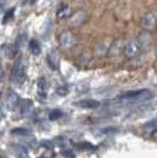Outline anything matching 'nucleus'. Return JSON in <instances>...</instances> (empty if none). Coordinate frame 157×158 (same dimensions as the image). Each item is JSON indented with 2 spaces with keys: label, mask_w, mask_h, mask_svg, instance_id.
Returning a JSON list of instances; mask_svg holds the SVG:
<instances>
[{
  "label": "nucleus",
  "mask_w": 157,
  "mask_h": 158,
  "mask_svg": "<svg viewBox=\"0 0 157 158\" xmlns=\"http://www.w3.org/2000/svg\"><path fill=\"white\" fill-rule=\"evenodd\" d=\"M11 77H12V80L14 83L19 84V85H21L25 81V79H26V69H25V65H24L21 59H18L14 63L13 67H12V72H11Z\"/></svg>",
  "instance_id": "nucleus-1"
},
{
  "label": "nucleus",
  "mask_w": 157,
  "mask_h": 158,
  "mask_svg": "<svg viewBox=\"0 0 157 158\" xmlns=\"http://www.w3.org/2000/svg\"><path fill=\"white\" fill-rule=\"evenodd\" d=\"M150 96L151 93L149 90H136V91H128L122 93L119 98L128 102H142L144 99H148Z\"/></svg>",
  "instance_id": "nucleus-2"
},
{
  "label": "nucleus",
  "mask_w": 157,
  "mask_h": 158,
  "mask_svg": "<svg viewBox=\"0 0 157 158\" xmlns=\"http://www.w3.org/2000/svg\"><path fill=\"white\" fill-rule=\"evenodd\" d=\"M58 41L60 47H63L65 50H70V48H72L76 45L77 39H76L73 33H71L70 31H64V32H62L59 34Z\"/></svg>",
  "instance_id": "nucleus-3"
},
{
  "label": "nucleus",
  "mask_w": 157,
  "mask_h": 158,
  "mask_svg": "<svg viewBox=\"0 0 157 158\" xmlns=\"http://www.w3.org/2000/svg\"><path fill=\"white\" fill-rule=\"evenodd\" d=\"M141 44L137 40H130L128 41L124 45V48H123V52H124L125 57L128 58H135L137 56L139 51H141Z\"/></svg>",
  "instance_id": "nucleus-4"
},
{
  "label": "nucleus",
  "mask_w": 157,
  "mask_h": 158,
  "mask_svg": "<svg viewBox=\"0 0 157 158\" xmlns=\"http://www.w3.org/2000/svg\"><path fill=\"white\" fill-rule=\"evenodd\" d=\"M141 24L145 31H151L154 30L155 27L157 26V19L155 17V14L151 13V12H148L145 13L142 17V20H141Z\"/></svg>",
  "instance_id": "nucleus-5"
},
{
  "label": "nucleus",
  "mask_w": 157,
  "mask_h": 158,
  "mask_svg": "<svg viewBox=\"0 0 157 158\" xmlns=\"http://www.w3.org/2000/svg\"><path fill=\"white\" fill-rule=\"evenodd\" d=\"M6 104L8 110H14L19 104V96L14 91H8L6 98Z\"/></svg>",
  "instance_id": "nucleus-6"
},
{
  "label": "nucleus",
  "mask_w": 157,
  "mask_h": 158,
  "mask_svg": "<svg viewBox=\"0 0 157 158\" xmlns=\"http://www.w3.org/2000/svg\"><path fill=\"white\" fill-rule=\"evenodd\" d=\"M74 105L79 106L82 109H95V107H98L100 105V103L98 100H95V99H84V100L74 103Z\"/></svg>",
  "instance_id": "nucleus-7"
},
{
  "label": "nucleus",
  "mask_w": 157,
  "mask_h": 158,
  "mask_svg": "<svg viewBox=\"0 0 157 158\" xmlns=\"http://www.w3.org/2000/svg\"><path fill=\"white\" fill-rule=\"evenodd\" d=\"M33 111V103L32 100H24L20 106V113L23 117H28L32 114Z\"/></svg>",
  "instance_id": "nucleus-8"
},
{
  "label": "nucleus",
  "mask_w": 157,
  "mask_h": 158,
  "mask_svg": "<svg viewBox=\"0 0 157 158\" xmlns=\"http://www.w3.org/2000/svg\"><path fill=\"white\" fill-rule=\"evenodd\" d=\"M46 61H47V64L52 69V70H57L59 66V57L57 52L56 51H52V52H50L47 54V57H46Z\"/></svg>",
  "instance_id": "nucleus-9"
},
{
  "label": "nucleus",
  "mask_w": 157,
  "mask_h": 158,
  "mask_svg": "<svg viewBox=\"0 0 157 158\" xmlns=\"http://www.w3.org/2000/svg\"><path fill=\"white\" fill-rule=\"evenodd\" d=\"M11 151L13 152L14 156L19 158H27V150L23 145H13L11 148Z\"/></svg>",
  "instance_id": "nucleus-10"
},
{
  "label": "nucleus",
  "mask_w": 157,
  "mask_h": 158,
  "mask_svg": "<svg viewBox=\"0 0 157 158\" xmlns=\"http://www.w3.org/2000/svg\"><path fill=\"white\" fill-rule=\"evenodd\" d=\"M28 48H30L31 53L34 54V56H38V54H40V52H41V45H40V43L37 39L30 40V43H28Z\"/></svg>",
  "instance_id": "nucleus-11"
},
{
  "label": "nucleus",
  "mask_w": 157,
  "mask_h": 158,
  "mask_svg": "<svg viewBox=\"0 0 157 158\" xmlns=\"http://www.w3.org/2000/svg\"><path fill=\"white\" fill-rule=\"evenodd\" d=\"M85 18H86V14L84 12H78V13H76L72 17L70 23H71L72 26H78V25L83 24L85 21Z\"/></svg>",
  "instance_id": "nucleus-12"
},
{
  "label": "nucleus",
  "mask_w": 157,
  "mask_h": 158,
  "mask_svg": "<svg viewBox=\"0 0 157 158\" xmlns=\"http://www.w3.org/2000/svg\"><path fill=\"white\" fill-rule=\"evenodd\" d=\"M37 89H38V93L44 96L46 93V89H47V81L44 77H40L37 81Z\"/></svg>",
  "instance_id": "nucleus-13"
},
{
  "label": "nucleus",
  "mask_w": 157,
  "mask_h": 158,
  "mask_svg": "<svg viewBox=\"0 0 157 158\" xmlns=\"http://www.w3.org/2000/svg\"><path fill=\"white\" fill-rule=\"evenodd\" d=\"M109 48H110L109 43H106V41H100L98 45L96 46V53H97L98 56H103V54H105V53L109 51Z\"/></svg>",
  "instance_id": "nucleus-14"
},
{
  "label": "nucleus",
  "mask_w": 157,
  "mask_h": 158,
  "mask_svg": "<svg viewBox=\"0 0 157 158\" xmlns=\"http://www.w3.org/2000/svg\"><path fill=\"white\" fill-rule=\"evenodd\" d=\"M11 133L13 136H20V137H31V132L26 130V129H23V127H19V129H13Z\"/></svg>",
  "instance_id": "nucleus-15"
},
{
  "label": "nucleus",
  "mask_w": 157,
  "mask_h": 158,
  "mask_svg": "<svg viewBox=\"0 0 157 158\" xmlns=\"http://www.w3.org/2000/svg\"><path fill=\"white\" fill-rule=\"evenodd\" d=\"M69 12H70L69 6L65 5V4H62V5L59 6L58 11H57V15H58V18H65V17H67Z\"/></svg>",
  "instance_id": "nucleus-16"
},
{
  "label": "nucleus",
  "mask_w": 157,
  "mask_h": 158,
  "mask_svg": "<svg viewBox=\"0 0 157 158\" xmlns=\"http://www.w3.org/2000/svg\"><path fill=\"white\" fill-rule=\"evenodd\" d=\"M26 40H27V34L25 32H23V33H20L19 35H18V39H17V46H18V48H20V47L23 46L25 43H26Z\"/></svg>",
  "instance_id": "nucleus-17"
},
{
  "label": "nucleus",
  "mask_w": 157,
  "mask_h": 158,
  "mask_svg": "<svg viewBox=\"0 0 157 158\" xmlns=\"http://www.w3.org/2000/svg\"><path fill=\"white\" fill-rule=\"evenodd\" d=\"M60 117H63V112L60 110H52V111L49 113V118L51 120H57Z\"/></svg>",
  "instance_id": "nucleus-18"
},
{
  "label": "nucleus",
  "mask_w": 157,
  "mask_h": 158,
  "mask_svg": "<svg viewBox=\"0 0 157 158\" xmlns=\"http://www.w3.org/2000/svg\"><path fill=\"white\" fill-rule=\"evenodd\" d=\"M77 148L80 150H95L96 148L91 144V143H87V142H83V143H78Z\"/></svg>",
  "instance_id": "nucleus-19"
},
{
  "label": "nucleus",
  "mask_w": 157,
  "mask_h": 158,
  "mask_svg": "<svg viewBox=\"0 0 157 158\" xmlns=\"http://www.w3.org/2000/svg\"><path fill=\"white\" fill-rule=\"evenodd\" d=\"M13 14H14V7L10 8L8 11H6V13L4 14V23H7V21L12 20V18H13Z\"/></svg>",
  "instance_id": "nucleus-20"
},
{
  "label": "nucleus",
  "mask_w": 157,
  "mask_h": 158,
  "mask_svg": "<svg viewBox=\"0 0 157 158\" xmlns=\"http://www.w3.org/2000/svg\"><path fill=\"white\" fill-rule=\"evenodd\" d=\"M56 93L59 94V96H66L69 93V90H67L66 86H59V87L56 89Z\"/></svg>",
  "instance_id": "nucleus-21"
},
{
  "label": "nucleus",
  "mask_w": 157,
  "mask_h": 158,
  "mask_svg": "<svg viewBox=\"0 0 157 158\" xmlns=\"http://www.w3.org/2000/svg\"><path fill=\"white\" fill-rule=\"evenodd\" d=\"M64 156H65L66 158H74V156H73V153L70 151H66L64 152Z\"/></svg>",
  "instance_id": "nucleus-22"
},
{
  "label": "nucleus",
  "mask_w": 157,
  "mask_h": 158,
  "mask_svg": "<svg viewBox=\"0 0 157 158\" xmlns=\"http://www.w3.org/2000/svg\"><path fill=\"white\" fill-rule=\"evenodd\" d=\"M151 136H152L154 138H157V127L155 129V130H152V131H151Z\"/></svg>",
  "instance_id": "nucleus-23"
},
{
  "label": "nucleus",
  "mask_w": 157,
  "mask_h": 158,
  "mask_svg": "<svg viewBox=\"0 0 157 158\" xmlns=\"http://www.w3.org/2000/svg\"><path fill=\"white\" fill-rule=\"evenodd\" d=\"M39 158H52V157H47V156H41V157Z\"/></svg>",
  "instance_id": "nucleus-24"
},
{
  "label": "nucleus",
  "mask_w": 157,
  "mask_h": 158,
  "mask_svg": "<svg viewBox=\"0 0 157 158\" xmlns=\"http://www.w3.org/2000/svg\"><path fill=\"white\" fill-rule=\"evenodd\" d=\"M36 1H37V0H31V2H36Z\"/></svg>",
  "instance_id": "nucleus-25"
}]
</instances>
